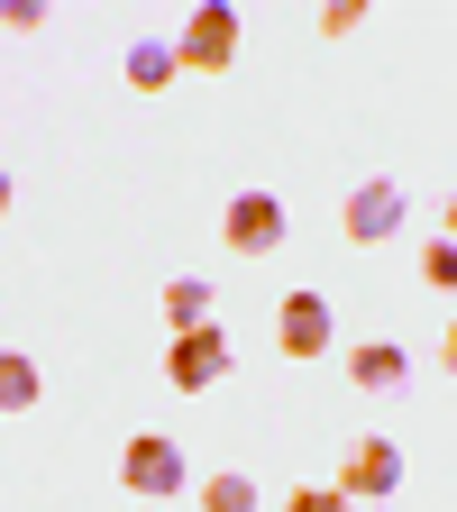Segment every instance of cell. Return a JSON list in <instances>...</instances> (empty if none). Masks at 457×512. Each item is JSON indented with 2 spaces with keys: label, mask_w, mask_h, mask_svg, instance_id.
Returning <instances> with one entry per match:
<instances>
[{
  "label": "cell",
  "mask_w": 457,
  "mask_h": 512,
  "mask_svg": "<svg viewBox=\"0 0 457 512\" xmlns=\"http://www.w3.org/2000/svg\"><path fill=\"white\" fill-rule=\"evenodd\" d=\"M119 485L138 494V503H165V494H183V485H192L183 439H165V430H138V439L119 448Z\"/></svg>",
  "instance_id": "1"
},
{
  "label": "cell",
  "mask_w": 457,
  "mask_h": 512,
  "mask_svg": "<svg viewBox=\"0 0 457 512\" xmlns=\"http://www.w3.org/2000/svg\"><path fill=\"white\" fill-rule=\"evenodd\" d=\"M238 366V339H229V320H211V330H183L165 348V384L174 394H211V384Z\"/></svg>",
  "instance_id": "2"
},
{
  "label": "cell",
  "mask_w": 457,
  "mask_h": 512,
  "mask_svg": "<svg viewBox=\"0 0 457 512\" xmlns=\"http://www.w3.org/2000/svg\"><path fill=\"white\" fill-rule=\"evenodd\" d=\"M330 339H339V311H330V293H284V302H275V348H284L293 366H311Z\"/></svg>",
  "instance_id": "3"
},
{
  "label": "cell",
  "mask_w": 457,
  "mask_h": 512,
  "mask_svg": "<svg viewBox=\"0 0 457 512\" xmlns=\"http://www.w3.org/2000/svg\"><path fill=\"white\" fill-rule=\"evenodd\" d=\"M174 55L202 64V74H229V55H238V10H229V0H192V19H183Z\"/></svg>",
  "instance_id": "4"
},
{
  "label": "cell",
  "mask_w": 457,
  "mask_h": 512,
  "mask_svg": "<svg viewBox=\"0 0 457 512\" xmlns=\"http://www.w3.org/2000/svg\"><path fill=\"white\" fill-rule=\"evenodd\" d=\"M339 229H348L357 247H384V238L403 229V183H394V174L357 183V192H348V211H339Z\"/></svg>",
  "instance_id": "5"
},
{
  "label": "cell",
  "mask_w": 457,
  "mask_h": 512,
  "mask_svg": "<svg viewBox=\"0 0 457 512\" xmlns=\"http://www.w3.org/2000/svg\"><path fill=\"white\" fill-rule=\"evenodd\" d=\"M394 485H403V448H394V439H348L339 494H348V503H384Z\"/></svg>",
  "instance_id": "6"
},
{
  "label": "cell",
  "mask_w": 457,
  "mask_h": 512,
  "mask_svg": "<svg viewBox=\"0 0 457 512\" xmlns=\"http://www.w3.org/2000/svg\"><path fill=\"white\" fill-rule=\"evenodd\" d=\"M220 238H229L238 256H275V247H284V202H275V192H238L229 220H220Z\"/></svg>",
  "instance_id": "7"
},
{
  "label": "cell",
  "mask_w": 457,
  "mask_h": 512,
  "mask_svg": "<svg viewBox=\"0 0 457 512\" xmlns=\"http://www.w3.org/2000/svg\"><path fill=\"white\" fill-rule=\"evenodd\" d=\"M348 384H366V394H394V384H412V357L394 339H357L348 348Z\"/></svg>",
  "instance_id": "8"
},
{
  "label": "cell",
  "mask_w": 457,
  "mask_h": 512,
  "mask_svg": "<svg viewBox=\"0 0 457 512\" xmlns=\"http://www.w3.org/2000/svg\"><path fill=\"white\" fill-rule=\"evenodd\" d=\"M174 74H183L174 37H138V46H128V92H165Z\"/></svg>",
  "instance_id": "9"
},
{
  "label": "cell",
  "mask_w": 457,
  "mask_h": 512,
  "mask_svg": "<svg viewBox=\"0 0 457 512\" xmlns=\"http://www.w3.org/2000/svg\"><path fill=\"white\" fill-rule=\"evenodd\" d=\"M211 302H220V293H211L202 275H174V284H165V320H174V339H183V330H211Z\"/></svg>",
  "instance_id": "10"
},
{
  "label": "cell",
  "mask_w": 457,
  "mask_h": 512,
  "mask_svg": "<svg viewBox=\"0 0 457 512\" xmlns=\"http://www.w3.org/2000/svg\"><path fill=\"white\" fill-rule=\"evenodd\" d=\"M46 394V375H37V357H19V348H0V412H28Z\"/></svg>",
  "instance_id": "11"
},
{
  "label": "cell",
  "mask_w": 457,
  "mask_h": 512,
  "mask_svg": "<svg viewBox=\"0 0 457 512\" xmlns=\"http://www.w3.org/2000/svg\"><path fill=\"white\" fill-rule=\"evenodd\" d=\"M202 512H256V476H202Z\"/></svg>",
  "instance_id": "12"
},
{
  "label": "cell",
  "mask_w": 457,
  "mask_h": 512,
  "mask_svg": "<svg viewBox=\"0 0 457 512\" xmlns=\"http://www.w3.org/2000/svg\"><path fill=\"white\" fill-rule=\"evenodd\" d=\"M421 284L430 293H457V238H430L421 247Z\"/></svg>",
  "instance_id": "13"
},
{
  "label": "cell",
  "mask_w": 457,
  "mask_h": 512,
  "mask_svg": "<svg viewBox=\"0 0 457 512\" xmlns=\"http://www.w3.org/2000/svg\"><path fill=\"white\" fill-rule=\"evenodd\" d=\"M284 512H357V503H348L339 485H293V503H284Z\"/></svg>",
  "instance_id": "14"
},
{
  "label": "cell",
  "mask_w": 457,
  "mask_h": 512,
  "mask_svg": "<svg viewBox=\"0 0 457 512\" xmlns=\"http://www.w3.org/2000/svg\"><path fill=\"white\" fill-rule=\"evenodd\" d=\"M0 28H19V37L46 28V0H0Z\"/></svg>",
  "instance_id": "15"
},
{
  "label": "cell",
  "mask_w": 457,
  "mask_h": 512,
  "mask_svg": "<svg viewBox=\"0 0 457 512\" xmlns=\"http://www.w3.org/2000/svg\"><path fill=\"white\" fill-rule=\"evenodd\" d=\"M357 19H366V0H330V10H320V28H330V37H357Z\"/></svg>",
  "instance_id": "16"
},
{
  "label": "cell",
  "mask_w": 457,
  "mask_h": 512,
  "mask_svg": "<svg viewBox=\"0 0 457 512\" xmlns=\"http://www.w3.org/2000/svg\"><path fill=\"white\" fill-rule=\"evenodd\" d=\"M448 366H457V320H448Z\"/></svg>",
  "instance_id": "17"
},
{
  "label": "cell",
  "mask_w": 457,
  "mask_h": 512,
  "mask_svg": "<svg viewBox=\"0 0 457 512\" xmlns=\"http://www.w3.org/2000/svg\"><path fill=\"white\" fill-rule=\"evenodd\" d=\"M0 211H10V174H0Z\"/></svg>",
  "instance_id": "18"
},
{
  "label": "cell",
  "mask_w": 457,
  "mask_h": 512,
  "mask_svg": "<svg viewBox=\"0 0 457 512\" xmlns=\"http://www.w3.org/2000/svg\"><path fill=\"white\" fill-rule=\"evenodd\" d=\"M448 229H457V202H448Z\"/></svg>",
  "instance_id": "19"
},
{
  "label": "cell",
  "mask_w": 457,
  "mask_h": 512,
  "mask_svg": "<svg viewBox=\"0 0 457 512\" xmlns=\"http://www.w3.org/2000/svg\"><path fill=\"white\" fill-rule=\"evenodd\" d=\"M138 512H156V503H138Z\"/></svg>",
  "instance_id": "20"
}]
</instances>
